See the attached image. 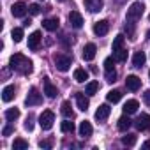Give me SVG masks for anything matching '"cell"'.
<instances>
[{
  "mask_svg": "<svg viewBox=\"0 0 150 150\" xmlns=\"http://www.w3.org/2000/svg\"><path fill=\"white\" fill-rule=\"evenodd\" d=\"M131 118L129 117H120L118 118V124H117V127H118V131H122V132H125L129 127H131Z\"/></svg>",
  "mask_w": 150,
  "mask_h": 150,
  "instance_id": "24",
  "label": "cell"
},
{
  "mask_svg": "<svg viewBox=\"0 0 150 150\" xmlns=\"http://www.w3.org/2000/svg\"><path fill=\"white\" fill-rule=\"evenodd\" d=\"M58 18H48V20H44L42 21V27L48 30V32H55L57 28H58Z\"/></svg>",
  "mask_w": 150,
  "mask_h": 150,
  "instance_id": "18",
  "label": "cell"
},
{
  "mask_svg": "<svg viewBox=\"0 0 150 150\" xmlns=\"http://www.w3.org/2000/svg\"><path fill=\"white\" fill-rule=\"evenodd\" d=\"M28 13H30V14H34V16H35V14H39V13H41V6H39V4H32V6L28 7Z\"/></svg>",
  "mask_w": 150,
  "mask_h": 150,
  "instance_id": "36",
  "label": "cell"
},
{
  "mask_svg": "<svg viewBox=\"0 0 150 150\" xmlns=\"http://www.w3.org/2000/svg\"><path fill=\"white\" fill-rule=\"evenodd\" d=\"M53 122H55V113H53L51 110H46V111L41 113V117H39V125H41V129L50 131V129L53 127Z\"/></svg>",
  "mask_w": 150,
  "mask_h": 150,
  "instance_id": "4",
  "label": "cell"
},
{
  "mask_svg": "<svg viewBox=\"0 0 150 150\" xmlns=\"http://www.w3.org/2000/svg\"><path fill=\"white\" fill-rule=\"evenodd\" d=\"M136 127H138V131H148L150 129V115L141 113L136 118Z\"/></svg>",
  "mask_w": 150,
  "mask_h": 150,
  "instance_id": "7",
  "label": "cell"
},
{
  "mask_svg": "<svg viewBox=\"0 0 150 150\" xmlns=\"http://www.w3.org/2000/svg\"><path fill=\"white\" fill-rule=\"evenodd\" d=\"M96 53H97V48H96V44H94V42H88V44L83 48V60H87V62L94 60Z\"/></svg>",
  "mask_w": 150,
  "mask_h": 150,
  "instance_id": "13",
  "label": "cell"
},
{
  "mask_svg": "<svg viewBox=\"0 0 150 150\" xmlns=\"http://www.w3.org/2000/svg\"><path fill=\"white\" fill-rule=\"evenodd\" d=\"M74 99H76V104H78V108L81 110V111H87L88 110V97H85V94H76L74 96Z\"/></svg>",
  "mask_w": 150,
  "mask_h": 150,
  "instance_id": "17",
  "label": "cell"
},
{
  "mask_svg": "<svg viewBox=\"0 0 150 150\" xmlns=\"http://www.w3.org/2000/svg\"><path fill=\"white\" fill-rule=\"evenodd\" d=\"M9 65H11V69L13 71H16V72H20V74H30L32 72V60L30 58H27L25 55H21V53H14L11 58H9Z\"/></svg>",
  "mask_w": 150,
  "mask_h": 150,
  "instance_id": "1",
  "label": "cell"
},
{
  "mask_svg": "<svg viewBox=\"0 0 150 150\" xmlns=\"http://www.w3.org/2000/svg\"><path fill=\"white\" fill-rule=\"evenodd\" d=\"M58 2H65V0H58Z\"/></svg>",
  "mask_w": 150,
  "mask_h": 150,
  "instance_id": "41",
  "label": "cell"
},
{
  "mask_svg": "<svg viewBox=\"0 0 150 150\" xmlns=\"http://www.w3.org/2000/svg\"><path fill=\"white\" fill-rule=\"evenodd\" d=\"M53 60H55V65H57V69H58V71H62V72L69 71V67H71V62H72V58H71L69 55H64V53H57V55L53 57Z\"/></svg>",
  "mask_w": 150,
  "mask_h": 150,
  "instance_id": "3",
  "label": "cell"
},
{
  "mask_svg": "<svg viewBox=\"0 0 150 150\" xmlns=\"http://www.w3.org/2000/svg\"><path fill=\"white\" fill-rule=\"evenodd\" d=\"M122 143H124L125 146H134V143H136V134H127V136H124V138H122Z\"/></svg>",
  "mask_w": 150,
  "mask_h": 150,
  "instance_id": "33",
  "label": "cell"
},
{
  "mask_svg": "<svg viewBox=\"0 0 150 150\" xmlns=\"http://www.w3.org/2000/svg\"><path fill=\"white\" fill-rule=\"evenodd\" d=\"M27 6L23 4V2H16V4H13V7H11V13H13V16L14 18H23L25 16V13H27Z\"/></svg>",
  "mask_w": 150,
  "mask_h": 150,
  "instance_id": "12",
  "label": "cell"
},
{
  "mask_svg": "<svg viewBox=\"0 0 150 150\" xmlns=\"http://www.w3.org/2000/svg\"><path fill=\"white\" fill-rule=\"evenodd\" d=\"M28 148V141H25L23 138H16L13 143V150H25Z\"/></svg>",
  "mask_w": 150,
  "mask_h": 150,
  "instance_id": "29",
  "label": "cell"
},
{
  "mask_svg": "<svg viewBox=\"0 0 150 150\" xmlns=\"http://www.w3.org/2000/svg\"><path fill=\"white\" fill-rule=\"evenodd\" d=\"M44 94L50 97V99H53V97H57V87L55 85H51V81L50 80H44Z\"/></svg>",
  "mask_w": 150,
  "mask_h": 150,
  "instance_id": "20",
  "label": "cell"
},
{
  "mask_svg": "<svg viewBox=\"0 0 150 150\" xmlns=\"http://www.w3.org/2000/svg\"><path fill=\"white\" fill-rule=\"evenodd\" d=\"M138 106H139V104H138V101H136V99H129V101L124 104V113H125V115L136 113V111H138Z\"/></svg>",
  "mask_w": 150,
  "mask_h": 150,
  "instance_id": "19",
  "label": "cell"
},
{
  "mask_svg": "<svg viewBox=\"0 0 150 150\" xmlns=\"http://www.w3.org/2000/svg\"><path fill=\"white\" fill-rule=\"evenodd\" d=\"M69 23H71V27H74V28H81V27H83V18H81V14H80L78 11H71V14H69Z\"/></svg>",
  "mask_w": 150,
  "mask_h": 150,
  "instance_id": "10",
  "label": "cell"
},
{
  "mask_svg": "<svg viewBox=\"0 0 150 150\" xmlns=\"http://www.w3.org/2000/svg\"><path fill=\"white\" fill-rule=\"evenodd\" d=\"M106 99L115 104V103H118V101L122 99V92H120V90H110L108 96H106Z\"/></svg>",
  "mask_w": 150,
  "mask_h": 150,
  "instance_id": "27",
  "label": "cell"
},
{
  "mask_svg": "<svg viewBox=\"0 0 150 150\" xmlns=\"http://www.w3.org/2000/svg\"><path fill=\"white\" fill-rule=\"evenodd\" d=\"M25 103H27V106H37V104H41V103H42V96L39 94V90H37L35 87H32V88H30V92H28V96H27Z\"/></svg>",
  "mask_w": 150,
  "mask_h": 150,
  "instance_id": "6",
  "label": "cell"
},
{
  "mask_svg": "<svg viewBox=\"0 0 150 150\" xmlns=\"http://www.w3.org/2000/svg\"><path fill=\"white\" fill-rule=\"evenodd\" d=\"M143 101H145V104L150 106V90H145V94H143Z\"/></svg>",
  "mask_w": 150,
  "mask_h": 150,
  "instance_id": "38",
  "label": "cell"
},
{
  "mask_svg": "<svg viewBox=\"0 0 150 150\" xmlns=\"http://www.w3.org/2000/svg\"><path fill=\"white\" fill-rule=\"evenodd\" d=\"M113 58H115L117 62H125V60H127V51H125V48L115 50V51H113Z\"/></svg>",
  "mask_w": 150,
  "mask_h": 150,
  "instance_id": "26",
  "label": "cell"
},
{
  "mask_svg": "<svg viewBox=\"0 0 150 150\" xmlns=\"http://www.w3.org/2000/svg\"><path fill=\"white\" fill-rule=\"evenodd\" d=\"M120 48H124V35H122V34H118V35L113 39V46H111V50L115 51V50H120Z\"/></svg>",
  "mask_w": 150,
  "mask_h": 150,
  "instance_id": "32",
  "label": "cell"
},
{
  "mask_svg": "<svg viewBox=\"0 0 150 150\" xmlns=\"http://www.w3.org/2000/svg\"><path fill=\"white\" fill-rule=\"evenodd\" d=\"M25 129H27V131H32V129H34V117H32V115L27 117V120H25Z\"/></svg>",
  "mask_w": 150,
  "mask_h": 150,
  "instance_id": "35",
  "label": "cell"
},
{
  "mask_svg": "<svg viewBox=\"0 0 150 150\" xmlns=\"http://www.w3.org/2000/svg\"><path fill=\"white\" fill-rule=\"evenodd\" d=\"M90 134H92V125H90V122H88V120H83V122L80 124V136L88 138Z\"/></svg>",
  "mask_w": 150,
  "mask_h": 150,
  "instance_id": "21",
  "label": "cell"
},
{
  "mask_svg": "<svg viewBox=\"0 0 150 150\" xmlns=\"http://www.w3.org/2000/svg\"><path fill=\"white\" fill-rule=\"evenodd\" d=\"M108 30H110V23L106 21V20H101V21H97L96 25H94V34L96 35H106L108 34Z\"/></svg>",
  "mask_w": 150,
  "mask_h": 150,
  "instance_id": "8",
  "label": "cell"
},
{
  "mask_svg": "<svg viewBox=\"0 0 150 150\" xmlns=\"http://www.w3.org/2000/svg\"><path fill=\"white\" fill-rule=\"evenodd\" d=\"M11 39L14 41V42H20L21 39H23V28H13V32H11Z\"/></svg>",
  "mask_w": 150,
  "mask_h": 150,
  "instance_id": "31",
  "label": "cell"
},
{
  "mask_svg": "<svg viewBox=\"0 0 150 150\" xmlns=\"http://www.w3.org/2000/svg\"><path fill=\"white\" fill-rule=\"evenodd\" d=\"M39 146L41 148H50L51 146V141H39Z\"/></svg>",
  "mask_w": 150,
  "mask_h": 150,
  "instance_id": "39",
  "label": "cell"
},
{
  "mask_svg": "<svg viewBox=\"0 0 150 150\" xmlns=\"http://www.w3.org/2000/svg\"><path fill=\"white\" fill-rule=\"evenodd\" d=\"M115 62H117V60L111 58V57H108V58L104 60V71H106V80H108V81H115V78H117V71H115V67H113Z\"/></svg>",
  "mask_w": 150,
  "mask_h": 150,
  "instance_id": "5",
  "label": "cell"
},
{
  "mask_svg": "<svg viewBox=\"0 0 150 150\" xmlns=\"http://www.w3.org/2000/svg\"><path fill=\"white\" fill-rule=\"evenodd\" d=\"M143 11H145V6H143L141 2H134V4H131V7L127 9V21H131V23L138 21V20L141 18Z\"/></svg>",
  "mask_w": 150,
  "mask_h": 150,
  "instance_id": "2",
  "label": "cell"
},
{
  "mask_svg": "<svg viewBox=\"0 0 150 150\" xmlns=\"http://www.w3.org/2000/svg\"><path fill=\"white\" fill-rule=\"evenodd\" d=\"M18 117H20V110H18V108H9V110L6 111V118H7L9 122H14Z\"/></svg>",
  "mask_w": 150,
  "mask_h": 150,
  "instance_id": "30",
  "label": "cell"
},
{
  "mask_svg": "<svg viewBox=\"0 0 150 150\" xmlns=\"http://www.w3.org/2000/svg\"><path fill=\"white\" fill-rule=\"evenodd\" d=\"M13 132H14V127H13V125H6L4 131H2L4 136H9V134H13Z\"/></svg>",
  "mask_w": 150,
  "mask_h": 150,
  "instance_id": "37",
  "label": "cell"
},
{
  "mask_svg": "<svg viewBox=\"0 0 150 150\" xmlns=\"http://www.w3.org/2000/svg\"><path fill=\"white\" fill-rule=\"evenodd\" d=\"M39 44H41V32H32L28 35V48L32 51H35L39 48Z\"/></svg>",
  "mask_w": 150,
  "mask_h": 150,
  "instance_id": "15",
  "label": "cell"
},
{
  "mask_svg": "<svg viewBox=\"0 0 150 150\" xmlns=\"http://www.w3.org/2000/svg\"><path fill=\"white\" fill-rule=\"evenodd\" d=\"M60 129H62V132H72L74 131V124L69 122V120H65V122L60 124Z\"/></svg>",
  "mask_w": 150,
  "mask_h": 150,
  "instance_id": "34",
  "label": "cell"
},
{
  "mask_svg": "<svg viewBox=\"0 0 150 150\" xmlns=\"http://www.w3.org/2000/svg\"><path fill=\"white\" fill-rule=\"evenodd\" d=\"M14 92H16L14 85H7V87H4V90H2V99H4V103L13 101V99H14V96H16Z\"/></svg>",
  "mask_w": 150,
  "mask_h": 150,
  "instance_id": "16",
  "label": "cell"
},
{
  "mask_svg": "<svg viewBox=\"0 0 150 150\" xmlns=\"http://www.w3.org/2000/svg\"><path fill=\"white\" fill-rule=\"evenodd\" d=\"M145 60H146L145 53H143V51H136L134 57H132V65H134V67H141V65L145 64Z\"/></svg>",
  "mask_w": 150,
  "mask_h": 150,
  "instance_id": "23",
  "label": "cell"
},
{
  "mask_svg": "<svg viewBox=\"0 0 150 150\" xmlns=\"http://www.w3.org/2000/svg\"><path fill=\"white\" fill-rule=\"evenodd\" d=\"M110 111H111V108H110L108 104H101V106L97 108V111H96V120H97V122H104V120L110 117Z\"/></svg>",
  "mask_w": 150,
  "mask_h": 150,
  "instance_id": "9",
  "label": "cell"
},
{
  "mask_svg": "<svg viewBox=\"0 0 150 150\" xmlns=\"http://www.w3.org/2000/svg\"><path fill=\"white\" fill-rule=\"evenodd\" d=\"M74 80H76L78 83H85V80H88V72L85 71V69H76L74 71Z\"/></svg>",
  "mask_w": 150,
  "mask_h": 150,
  "instance_id": "22",
  "label": "cell"
},
{
  "mask_svg": "<svg viewBox=\"0 0 150 150\" xmlns=\"http://www.w3.org/2000/svg\"><path fill=\"white\" fill-rule=\"evenodd\" d=\"M125 87H127L129 90L136 92V90L141 87V80H139L138 76H134V74H131V76H127V78H125Z\"/></svg>",
  "mask_w": 150,
  "mask_h": 150,
  "instance_id": "11",
  "label": "cell"
},
{
  "mask_svg": "<svg viewBox=\"0 0 150 150\" xmlns=\"http://www.w3.org/2000/svg\"><path fill=\"white\" fill-rule=\"evenodd\" d=\"M62 115H64L65 118H72V117H74V113H72V108H71V103H69V101H64V103H62Z\"/></svg>",
  "mask_w": 150,
  "mask_h": 150,
  "instance_id": "28",
  "label": "cell"
},
{
  "mask_svg": "<svg viewBox=\"0 0 150 150\" xmlns=\"http://www.w3.org/2000/svg\"><path fill=\"white\" fill-rule=\"evenodd\" d=\"M148 76H150V72H148Z\"/></svg>",
  "mask_w": 150,
  "mask_h": 150,
  "instance_id": "42",
  "label": "cell"
},
{
  "mask_svg": "<svg viewBox=\"0 0 150 150\" xmlns=\"http://www.w3.org/2000/svg\"><path fill=\"white\" fill-rule=\"evenodd\" d=\"M97 90H99V83L97 81H88L87 87H85V94L87 96H96Z\"/></svg>",
  "mask_w": 150,
  "mask_h": 150,
  "instance_id": "25",
  "label": "cell"
},
{
  "mask_svg": "<svg viewBox=\"0 0 150 150\" xmlns=\"http://www.w3.org/2000/svg\"><path fill=\"white\" fill-rule=\"evenodd\" d=\"M104 2L103 0H85V7L90 11V13H99L103 9Z\"/></svg>",
  "mask_w": 150,
  "mask_h": 150,
  "instance_id": "14",
  "label": "cell"
},
{
  "mask_svg": "<svg viewBox=\"0 0 150 150\" xmlns=\"http://www.w3.org/2000/svg\"><path fill=\"white\" fill-rule=\"evenodd\" d=\"M143 148H150V141H145L143 143Z\"/></svg>",
  "mask_w": 150,
  "mask_h": 150,
  "instance_id": "40",
  "label": "cell"
}]
</instances>
